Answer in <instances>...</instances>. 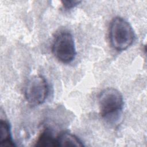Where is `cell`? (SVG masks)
<instances>
[{
	"label": "cell",
	"instance_id": "6da1fadb",
	"mask_svg": "<svg viewBox=\"0 0 147 147\" xmlns=\"http://www.w3.org/2000/svg\"><path fill=\"white\" fill-rule=\"evenodd\" d=\"M109 35L112 47L118 51L127 49L133 43L135 38L131 25L120 17H115L111 21Z\"/></svg>",
	"mask_w": 147,
	"mask_h": 147
},
{
	"label": "cell",
	"instance_id": "7a4b0ae2",
	"mask_svg": "<svg viewBox=\"0 0 147 147\" xmlns=\"http://www.w3.org/2000/svg\"><path fill=\"white\" fill-rule=\"evenodd\" d=\"M100 115L106 119H110L118 115L123 107V99L121 93L114 88L103 90L98 98Z\"/></svg>",
	"mask_w": 147,
	"mask_h": 147
},
{
	"label": "cell",
	"instance_id": "3957f363",
	"mask_svg": "<svg viewBox=\"0 0 147 147\" xmlns=\"http://www.w3.org/2000/svg\"><path fill=\"white\" fill-rule=\"evenodd\" d=\"M52 51L60 61L68 64L72 62L76 55L75 44L72 35L68 32H62L55 37Z\"/></svg>",
	"mask_w": 147,
	"mask_h": 147
},
{
	"label": "cell",
	"instance_id": "277c9868",
	"mask_svg": "<svg viewBox=\"0 0 147 147\" xmlns=\"http://www.w3.org/2000/svg\"><path fill=\"white\" fill-rule=\"evenodd\" d=\"M48 94V86L47 80L42 75L32 76L26 84L24 91L27 102L32 106L43 103Z\"/></svg>",
	"mask_w": 147,
	"mask_h": 147
},
{
	"label": "cell",
	"instance_id": "5b68a950",
	"mask_svg": "<svg viewBox=\"0 0 147 147\" xmlns=\"http://www.w3.org/2000/svg\"><path fill=\"white\" fill-rule=\"evenodd\" d=\"M0 144L3 146H14L15 144L12 139L10 126L6 120L0 121Z\"/></svg>",
	"mask_w": 147,
	"mask_h": 147
},
{
	"label": "cell",
	"instance_id": "8992f818",
	"mask_svg": "<svg viewBox=\"0 0 147 147\" xmlns=\"http://www.w3.org/2000/svg\"><path fill=\"white\" fill-rule=\"evenodd\" d=\"M58 146H83L82 141L75 135L69 132H63L57 137Z\"/></svg>",
	"mask_w": 147,
	"mask_h": 147
},
{
	"label": "cell",
	"instance_id": "52a82bcc",
	"mask_svg": "<svg viewBox=\"0 0 147 147\" xmlns=\"http://www.w3.org/2000/svg\"><path fill=\"white\" fill-rule=\"evenodd\" d=\"M36 146H57V137H53L52 133L48 129H45L38 137Z\"/></svg>",
	"mask_w": 147,
	"mask_h": 147
},
{
	"label": "cell",
	"instance_id": "ba28073f",
	"mask_svg": "<svg viewBox=\"0 0 147 147\" xmlns=\"http://www.w3.org/2000/svg\"><path fill=\"white\" fill-rule=\"evenodd\" d=\"M63 7L67 10L71 9L78 6L80 3V1H61Z\"/></svg>",
	"mask_w": 147,
	"mask_h": 147
}]
</instances>
